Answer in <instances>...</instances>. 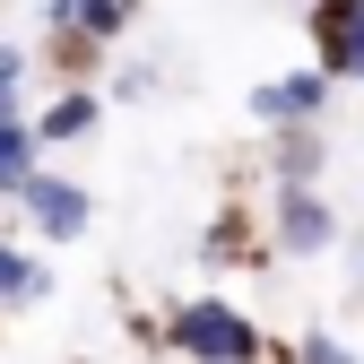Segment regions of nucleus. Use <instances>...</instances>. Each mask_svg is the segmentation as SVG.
Here are the masks:
<instances>
[{
    "instance_id": "1a4fd4ad",
    "label": "nucleus",
    "mask_w": 364,
    "mask_h": 364,
    "mask_svg": "<svg viewBox=\"0 0 364 364\" xmlns=\"http://www.w3.org/2000/svg\"><path fill=\"white\" fill-rule=\"evenodd\" d=\"M43 165V139H35V122L18 113V105H0V191H26V173Z\"/></svg>"
},
{
    "instance_id": "39448f33",
    "label": "nucleus",
    "mask_w": 364,
    "mask_h": 364,
    "mask_svg": "<svg viewBox=\"0 0 364 364\" xmlns=\"http://www.w3.org/2000/svg\"><path fill=\"white\" fill-rule=\"evenodd\" d=\"M18 208H26V225L43 243H78L87 225H96V200H87V182H70V173H26V191H18Z\"/></svg>"
},
{
    "instance_id": "6e6552de",
    "label": "nucleus",
    "mask_w": 364,
    "mask_h": 364,
    "mask_svg": "<svg viewBox=\"0 0 364 364\" xmlns=\"http://www.w3.org/2000/svg\"><path fill=\"white\" fill-rule=\"evenodd\" d=\"M139 9L148 0H43V26H70V35H87V43L113 53V43L139 26Z\"/></svg>"
},
{
    "instance_id": "9d476101",
    "label": "nucleus",
    "mask_w": 364,
    "mask_h": 364,
    "mask_svg": "<svg viewBox=\"0 0 364 364\" xmlns=\"http://www.w3.org/2000/svg\"><path fill=\"white\" fill-rule=\"evenodd\" d=\"M53 295V269H43L26 243H0V312H18V304H43Z\"/></svg>"
},
{
    "instance_id": "ddd939ff",
    "label": "nucleus",
    "mask_w": 364,
    "mask_h": 364,
    "mask_svg": "<svg viewBox=\"0 0 364 364\" xmlns=\"http://www.w3.org/2000/svg\"><path fill=\"white\" fill-rule=\"evenodd\" d=\"M156 87H165V78H156V70L139 61V70H122V78H113V105H148Z\"/></svg>"
},
{
    "instance_id": "20e7f679",
    "label": "nucleus",
    "mask_w": 364,
    "mask_h": 364,
    "mask_svg": "<svg viewBox=\"0 0 364 364\" xmlns=\"http://www.w3.org/2000/svg\"><path fill=\"white\" fill-rule=\"evenodd\" d=\"M304 43L338 87H364V0H312L304 9Z\"/></svg>"
},
{
    "instance_id": "0eeeda50",
    "label": "nucleus",
    "mask_w": 364,
    "mask_h": 364,
    "mask_svg": "<svg viewBox=\"0 0 364 364\" xmlns=\"http://www.w3.org/2000/svg\"><path fill=\"white\" fill-rule=\"evenodd\" d=\"M96 130H105V87L96 78H61V96L35 113L43 148H78V139H96Z\"/></svg>"
},
{
    "instance_id": "f8f14e48",
    "label": "nucleus",
    "mask_w": 364,
    "mask_h": 364,
    "mask_svg": "<svg viewBox=\"0 0 364 364\" xmlns=\"http://www.w3.org/2000/svg\"><path fill=\"white\" fill-rule=\"evenodd\" d=\"M26 78H35V61L18 53V43H0V105H18V96H26Z\"/></svg>"
},
{
    "instance_id": "9b49d317",
    "label": "nucleus",
    "mask_w": 364,
    "mask_h": 364,
    "mask_svg": "<svg viewBox=\"0 0 364 364\" xmlns=\"http://www.w3.org/2000/svg\"><path fill=\"white\" fill-rule=\"evenodd\" d=\"M260 364H355V347L338 330H304V338H269Z\"/></svg>"
},
{
    "instance_id": "f257e3e1",
    "label": "nucleus",
    "mask_w": 364,
    "mask_h": 364,
    "mask_svg": "<svg viewBox=\"0 0 364 364\" xmlns=\"http://www.w3.org/2000/svg\"><path fill=\"white\" fill-rule=\"evenodd\" d=\"M156 347H173L182 364H260L269 355V330L235 295H173L156 312Z\"/></svg>"
},
{
    "instance_id": "423d86ee",
    "label": "nucleus",
    "mask_w": 364,
    "mask_h": 364,
    "mask_svg": "<svg viewBox=\"0 0 364 364\" xmlns=\"http://www.w3.org/2000/svg\"><path fill=\"white\" fill-rule=\"evenodd\" d=\"M260 165H269V191H278V182H321V173H330V130H321V122L260 130Z\"/></svg>"
},
{
    "instance_id": "7ed1b4c3",
    "label": "nucleus",
    "mask_w": 364,
    "mask_h": 364,
    "mask_svg": "<svg viewBox=\"0 0 364 364\" xmlns=\"http://www.w3.org/2000/svg\"><path fill=\"white\" fill-rule=\"evenodd\" d=\"M330 96H338V78H330L321 61H295V70H278V78H252L243 113H252V130H287V122H330Z\"/></svg>"
},
{
    "instance_id": "f03ea898",
    "label": "nucleus",
    "mask_w": 364,
    "mask_h": 364,
    "mask_svg": "<svg viewBox=\"0 0 364 364\" xmlns=\"http://www.w3.org/2000/svg\"><path fill=\"white\" fill-rule=\"evenodd\" d=\"M338 235H347V225L321 200V182H278V191H269V252H278V260H330Z\"/></svg>"
}]
</instances>
